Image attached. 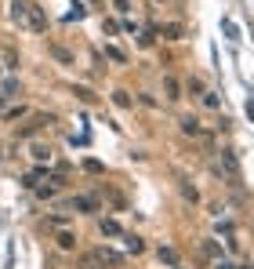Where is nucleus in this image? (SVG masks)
<instances>
[{"label":"nucleus","mask_w":254,"mask_h":269,"mask_svg":"<svg viewBox=\"0 0 254 269\" xmlns=\"http://www.w3.org/2000/svg\"><path fill=\"white\" fill-rule=\"evenodd\" d=\"M11 18H15V22H22L29 33H44V29H48L44 11H40L36 4H29V0H15V4H11Z\"/></svg>","instance_id":"nucleus-1"},{"label":"nucleus","mask_w":254,"mask_h":269,"mask_svg":"<svg viewBox=\"0 0 254 269\" xmlns=\"http://www.w3.org/2000/svg\"><path fill=\"white\" fill-rule=\"evenodd\" d=\"M116 265H123V255H116L109 247H95L80 258V269H116Z\"/></svg>","instance_id":"nucleus-2"},{"label":"nucleus","mask_w":254,"mask_h":269,"mask_svg":"<svg viewBox=\"0 0 254 269\" xmlns=\"http://www.w3.org/2000/svg\"><path fill=\"white\" fill-rule=\"evenodd\" d=\"M66 211L91 215V211H98V200H95V197H73V200H66Z\"/></svg>","instance_id":"nucleus-3"},{"label":"nucleus","mask_w":254,"mask_h":269,"mask_svg":"<svg viewBox=\"0 0 254 269\" xmlns=\"http://www.w3.org/2000/svg\"><path fill=\"white\" fill-rule=\"evenodd\" d=\"M48 124H51V117H44V113H40V117H33L26 128H18V138H29V135H36L40 128H48Z\"/></svg>","instance_id":"nucleus-4"},{"label":"nucleus","mask_w":254,"mask_h":269,"mask_svg":"<svg viewBox=\"0 0 254 269\" xmlns=\"http://www.w3.org/2000/svg\"><path fill=\"white\" fill-rule=\"evenodd\" d=\"M222 168H225V175L232 178V182H240V164H236V157L229 149H222Z\"/></svg>","instance_id":"nucleus-5"},{"label":"nucleus","mask_w":254,"mask_h":269,"mask_svg":"<svg viewBox=\"0 0 254 269\" xmlns=\"http://www.w3.org/2000/svg\"><path fill=\"white\" fill-rule=\"evenodd\" d=\"M178 124H182V131H185V135H193V138H200V135H203V128H200V120H196V117H182Z\"/></svg>","instance_id":"nucleus-6"},{"label":"nucleus","mask_w":254,"mask_h":269,"mask_svg":"<svg viewBox=\"0 0 254 269\" xmlns=\"http://www.w3.org/2000/svg\"><path fill=\"white\" fill-rule=\"evenodd\" d=\"M163 91H167V98H171V102H178V98H182V88H178L175 76H163Z\"/></svg>","instance_id":"nucleus-7"},{"label":"nucleus","mask_w":254,"mask_h":269,"mask_svg":"<svg viewBox=\"0 0 254 269\" xmlns=\"http://www.w3.org/2000/svg\"><path fill=\"white\" fill-rule=\"evenodd\" d=\"M98 229H102L105 237H123V229H120V222H113V218H102V222H98Z\"/></svg>","instance_id":"nucleus-8"},{"label":"nucleus","mask_w":254,"mask_h":269,"mask_svg":"<svg viewBox=\"0 0 254 269\" xmlns=\"http://www.w3.org/2000/svg\"><path fill=\"white\" fill-rule=\"evenodd\" d=\"M58 247H62V251H73V247H76V233L62 229V233H58Z\"/></svg>","instance_id":"nucleus-9"},{"label":"nucleus","mask_w":254,"mask_h":269,"mask_svg":"<svg viewBox=\"0 0 254 269\" xmlns=\"http://www.w3.org/2000/svg\"><path fill=\"white\" fill-rule=\"evenodd\" d=\"M160 258H163L167 265H175V269H182V262H178V255H175V247H160Z\"/></svg>","instance_id":"nucleus-10"},{"label":"nucleus","mask_w":254,"mask_h":269,"mask_svg":"<svg viewBox=\"0 0 254 269\" xmlns=\"http://www.w3.org/2000/svg\"><path fill=\"white\" fill-rule=\"evenodd\" d=\"M33 160L48 164V160H51V149H48V146H33Z\"/></svg>","instance_id":"nucleus-11"},{"label":"nucleus","mask_w":254,"mask_h":269,"mask_svg":"<svg viewBox=\"0 0 254 269\" xmlns=\"http://www.w3.org/2000/svg\"><path fill=\"white\" fill-rule=\"evenodd\" d=\"M58 193V182H51V185H36V197H55Z\"/></svg>","instance_id":"nucleus-12"},{"label":"nucleus","mask_w":254,"mask_h":269,"mask_svg":"<svg viewBox=\"0 0 254 269\" xmlns=\"http://www.w3.org/2000/svg\"><path fill=\"white\" fill-rule=\"evenodd\" d=\"M203 106H207V109H218L222 102H218V95H215V91H203Z\"/></svg>","instance_id":"nucleus-13"},{"label":"nucleus","mask_w":254,"mask_h":269,"mask_svg":"<svg viewBox=\"0 0 254 269\" xmlns=\"http://www.w3.org/2000/svg\"><path fill=\"white\" fill-rule=\"evenodd\" d=\"M182 193H185V200H193V204L200 200V193H196V189H193V185H189L185 178H182Z\"/></svg>","instance_id":"nucleus-14"},{"label":"nucleus","mask_w":254,"mask_h":269,"mask_svg":"<svg viewBox=\"0 0 254 269\" xmlns=\"http://www.w3.org/2000/svg\"><path fill=\"white\" fill-rule=\"evenodd\" d=\"M105 55H109V58H113V62H127V55H123V51H120V48H113V44H109V48H105Z\"/></svg>","instance_id":"nucleus-15"},{"label":"nucleus","mask_w":254,"mask_h":269,"mask_svg":"<svg viewBox=\"0 0 254 269\" xmlns=\"http://www.w3.org/2000/svg\"><path fill=\"white\" fill-rule=\"evenodd\" d=\"M76 98H80V102H95V91H91V88H76Z\"/></svg>","instance_id":"nucleus-16"},{"label":"nucleus","mask_w":254,"mask_h":269,"mask_svg":"<svg viewBox=\"0 0 254 269\" xmlns=\"http://www.w3.org/2000/svg\"><path fill=\"white\" fill-rule=\"evenodd\" d=\"M113 102H116V106H123V109L131 106V98H127V91H113Z\"/></svg>","instance_id":"nucleus-17"},{"label":"nucleus","mask_w":254,"mask_h":269,"mask_svg":"<svg viewBox=\"0 0 254 269\" xmlns=\"http://www.w3.org/2000/svg\"><path fill=\"white\" fill-rule=\"evenodd\" d=\"M163 33H167V40H182V26H167Z\"/></svg>","instance_id":"nucleus-18"},{"label":"nucleus","mask_w":254,"mask_h":269,"mask_svg":"<svg viewBox=\"0 0 254 269\" xmlns=\"http://www.w3.org/2000/svg\"><path fill=\"white\" fill-rule=\"evenodd\" d=\"M51 55H55L58 62H73V55H69V51H62V48H51Z\"/></svg>","instance_id":"nucleus-19"},{"label":"nucleus","mask_w":254,"mask_h":269,"mask_svg":"<svg viewBox=\"0 0 254 269\" xmlns=\"http://www.w3.org/2000/svg\"><path fill=\"white\" fill-rule=\"evenodd\" d=\"M123 240H127V247H131V251H142V240H138V237H123Z\"/></svg>","instance_id":"nucleus-20"},{"label":"nucleus","mask_w":254,"mask_h":269,"mask_svg":"<svg viewBox=\"0 0 254 269\" xmlns=\"http://www.w3.org/2000/svg\"><path fill=\"white\" fill-rule=\"evenodd\" d=\"M116 11H120V15H127V11H131V0H116Z\"/></svg>","instance_id":"nucleus-21"},{"label":"nucleus","mask_w":254,"mask_h":269,"mask_svg":"<svg viewBox=\"0 0 254 269\" xmlns=\"http://www.w3.org/2000/svg\"><path fill=\"white\" fill-rule=\"evenodd\" d=\"M218 269H232V265H229V262H218Z\"/></svg>","instance_id":"nucleus-22"}]
</instances>
